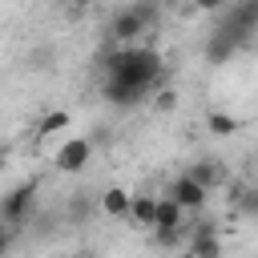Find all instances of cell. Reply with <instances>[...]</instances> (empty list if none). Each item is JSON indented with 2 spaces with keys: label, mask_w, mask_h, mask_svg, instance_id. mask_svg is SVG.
I'll use <instances>...</instances> for the list:
<instances>
[{
  "label": "cell",
  "mask_w": 258,
  "mask_h": 258,
  "mask_svg": "<svg viewBox=\"0 0 258 258\" xmlns=\"http://www.w3.org/2000/svg\"><path fill=\"white\" fill-rule=\"evenodd\" d=\"M254 4H258V0H254Z\"/></svg>",
  "instance_id": "obj_22"
},
{
  "label": "cell",
  "mask_w": 258,
  "mask_h": 258,
  "mask_svg": "<svg viewBox=\"0 0 258 258\" xmlns=\"http://www.w3.org/2000/svg\"><path fill=\"white\" fill-rule=\"evenodd\" d=\"M173 4H181V0H161V8H173Z\"/></svg>",
  "instance_id": "obj_20"
},
{
  "label": "cell",
  "mask_w": 258,
  "mask_h": 258,
  "mask_svg": "<svg viewBox=\"0 0 258 258\" xmlns=\"http://www.w3.org/2000/svg\"><path fill=\"white\" fill-rule=\"evenodd\" d=\"M89 161H93V141L89 137H64L56 145V153H52V165L60 173H81Z\"/></svg>",
  "instance_id": "obj_3"
},
{
  "label": "cell",
  "mask_w": 258,
  "mask_h": 258,
  "mask_svg": "<svg viewBox=\"0 0 258 258\" xmlns=\"http://www.w3.org/2000/svg\"><path fill=\"white\" fill-rule=\"evenodd\" d=\"M226 0H194V12H218Z\"/></svg>",
  "instance_id": "obj_17"
},
{
  "label": "cell",
  "mask_w": 258,
  "mask_h": 258,
  "mask_svg": "<svg viewBox=\"0 0 258 258\" xmlns=\"http://www.w3.org/2000/svg\"><path fill=\"white\" fill-rule=\"evenodd\" d=\"M12 242H16V226H4V222H0V258H8Z\"/></svg>",
  "instance_id": "obj_16"
},
{
  "label": "cell",
  "mask_w": 258,
  "mask_h": 258,
  "mask_svg": "<svg viewBox=\"0 0 258 258\" xmlns=\"http://www.w3.org/2000/svg\"><path fill=\"white\" fill-rule=\"evenodd\" d=\"M133 8H137V16L145 20V28H153V24L161 20V0H133Z\"/></svg>",
  "instance_id": "obj_12"
},
{
  "label": "cell",
  "mask_w": 258,
  "mask_h": 258,
  "mask_svg": "<svg viewBox=\"0 0 258 258\" xmlns=\"http://www.w3.org/2000/svg\"><path fill=\"white\" fill-rule=\"evenodd\" d=\"M189 177L214 194V189H222V185L230 181V169H226L222 161H214V157H202V161H194V165H189Z\"/></svg>",
  "instance_id": "obj_7"
},
{
  "label": "cell",
  "mask_w": 258,
  "mask_h": 258,
  "mask_svg": "<svg viewBox=\"0 0 258 258\" xmlns=\"http://www.w3.org/2000/svg\"><path fill=\"white\" fill-rule=\"evenodd\" d=\"M69 4H73V8H89L93 0H69Z\"/></svg>",
  "instance_id": "obj_18"
},
{
  "label": "cell",
  "mask_w": 258,
  "mask_h": 258,
  "mask_svg": "<svg viewBox=\"0 0 258 258\" xmlns=\"http://www.w3.org/2000/svg\"><path fill=\"white\" fill-rule=\"evenodd\" d=\"M169 258H194V254H189V250H173Z\"/></svg>",
  "instance_id": "obj_19"
},
{
  "label": "cell",
  "mask_w": 258,
  "mask_h": 258,
  "mask_svg": "<svg viewBox=\"0 0 258 258\" xmlns=\"http://www.w3.org/2000/svg\"><path fill=\"white\" fill-rule=\"evenodd\" d=\"M153 109H157V113L177 109V93H173V89H157V93H153Z\"/></svg>",
  "instance_id": "obj_14"
},
{
  "label": "cell",
  "mask_w": 258,
  "mask_h": 258,
  "mask_svg": "<svg viewBox=\"0 0 258 258\" xmlns=\"http://www.w3.org/2000/svg\"><path fill=\"white\" fill-rule=\"evenodd\" d=\"M129 202H133V194L125 185H105L101 198H97V210L113 222H129Z\"/></svg>",
  "instance_id": "obj_6"
},
{
  "label": "cell",
  "mask_w": 258,
  "mask_h": 258,
  "mask_svg": "<svg viewBox=\"0 0 258 258\" xmlns=\"http://www.w3.org/2000/svg\"><path fill=\"white\" fill-rule=\"evenodd\" d=\"M206 129H210L214 137H234V133H238V117H234V113H222V109H214V113L206 117Z\"/></svg>",
  "instance_id": "obj_10"
},
{
  "label": "cell",
  "mask_w": 258,
  "mask_h": 258,
  "mask_svg": "<svg viewBox=\"0 0 258 258\" xmlns=\"http://www.w3.org/2000/svg\"><path fill=\"white\" fill-rule=\"evenodd\" d=\"M185 210L169 198V194H161L157 198V222H153V230H185Z\"/></svg>",
  "instance_id": "obj_9"
},
{
  "label": "cell",
  "mask_w": 258,
  "mask_h": 258,
  "mask_svg": "<svg viewBox=\"0 0 258 258\" xmlns=\"http://www.w3.org/2000/svg\"><path fill=\"white\" fill-rule=\"evenodd\" d=\"M153 222H157V194H133V202H129V226L153 230Z\"/></svg>",
  "instance_id": "obj_8"
},
{
  "label": "cell",
  "mask_w": 258,
  "mask_h": 258,
  "mask_svg": "<svg viewBox=\"0 0 258 258\" xmlns=\"http://www.w3.org/2000/svg\"><path fill=\"white\" fill-rule=\"evenodd\" d=\"M234 206L242 214H258V185H246V189H234Z\"/></svg>",
  "instance_id": "obj_13"
},
{
  "label": "cell",
  "mask_w": 258,
  "mask_h": 258,
  "mask_svg": "<svg viewBox=\"0 0 258 258\" xmlns=\"http://www.w3.org/2000/svg\"><path fill=\"white\" fill-rule=\"evenodd\" d=\"M165 194H169V198H173V202H177V206H181L185 214H202V210H206V202H210V189H206V185H198V181H194L189 173L173 177Z\"/></svg>",
  "instance_id": "obj_5"
},
{
  "label": "cell",
  "mask_w": 258,
  "mask_h": 258,
  "mask_svg": "<svg viewBox=\"0 0 258 258\" xmlns=\"http://www.w3.org/2000/svg\"><path fill=\"white\" fill-rule=\"evenodd\" d=\"M36 210V181H24V185H12L8 194H0V222L4 226H24Z\"/></svg>",
  "instance_id": "obj_2"
},
{
  "label": "cell",
  "mask_w": 258,
  "mask_h": 258,
  "mask_svg": "<svg viewBox=\"0 0 258 258\" xmlns=\"http://www.w3.org/2000/svg\"><path fill=\"white\" fill-rule=\"evenodd\" d=\"M73 125V117L64 113V109H56V113H48V117H40V125H36V133L40 137H52V133H64Z\"/></svg>",
  "instance_id": "obj_11"
},
{
  "label": "cell",
  "mask_w": 258,
  "mask_h": 258,
  "mask_svg": "<svg viewBox=\"0 0 258 258\" xmlns=\"http://www.w3.org/2000/svg\"><path fill=\"white\" fill-rule=\"evenodd\" d=\"M145 32H149V28H145V20L137 16V8H133V4L117 8V12H113V20H109V36H113V44H117V48L137 44Z\"/></svg>",
  "instance_id": "obj_4"
},
{
  "label": "cell",
  "mask_w": 258,
  "mask_h": 258,
  "mask_svg": "<svg viewBox=\"0 0 258 258\" xmlns=\"http://www.w3.org/2000/svg\"><path fill=\"white\" fill-rule=\"evenodd\" d=\"M0 165H4V149H0Z\"/></svg>",
  "instance_id": "obj_21"
},
{
  "label": "cell",
  "mask_w": 258,
  "mask_h": 258,
  "mask_svg": "<svg viewBox=\"0 0 258 258\" xmlns=\"http://www.w3.org/2000/svg\"><path fill=\"white\" fill-rule=\"evenodd\" d=\"M161 89V56L145 44H125L113 48L105 56V81H101V97L109 105H137L149 93Z\"/></svg>",
  "instance_id": "obj_1"
},
{
  "label": "cell",
  "mask_w": 258,
  "mask_h": 258,
  "mask_svg": "<svg viewBox=\"0 0 258 258\" xmlns=\"http://www.w3.org/2000/svg\"><path fill=\"white\" fill-rule=\"evenodd\" d=\"M185 238V230H153V242L165 246V250H177V242Z\"/></svg>",
  "instance_id": "obj_15"
}]
</instances>
